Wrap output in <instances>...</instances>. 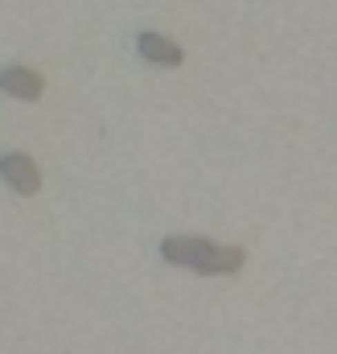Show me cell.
I'll use <instances>...</instances> for the list:
<instances>
[{
    "label": "cell",
    "mask_w": 337,
    "mask_h": 354,
    "mask_svg": "<svg viewBox=\"0 0 337 354\" xmlns=\"http://www.w3.org/2000/svg\"><path fill=\"white\" fill-rule=\"evenodd\" d=\"M161 256L173 264H193L202 272H235L243 264V248L235 243H214L206 235H165Z\"/></svg>",
    "instance_id": "1"
},
{
    "label": "cell",
    "mask_w": 337,
    "mask_h": 354,
    "mask_svg": "<svg viewBox=\"0 0 337 354\" xmlns=\"http://www.w3.org/2000/svg\"><path fill=\"white\" fill-rule=\"evenodd\" d=\"M0 177L8 181V185H17V189H37V161L29 157V153H0Z\"/></svg>",
    "instance_id": "2"
},
{
    "label": "cell",
    "mask_w": 337,
    "mask_h": 354,
    "mask_svg": "<svg viewBox=\"0 0 337 354\" xmlns=\"http://www.w3.org/2000/svg\"><path fill=\"white\" fill-rule=\"evenodd\" d=\"M136 50L144 54V58H153V62H165V66H177L181 58H185V50L165 37V33H157V29H144L140 37H136Z\"/></svg>",
    "instance_id": "3"
},
{
    "label": "cell",
    "mask_w": 337,
    "mask_h": 354,
    "mask_svg": "<svg viewBox=\"0 0 337 354\" xmlns=\"http://www.w3.org/2000/svg\"><path fill=\"white\" fill-rule=\"evenodd\" d=\"M0 91H8V95H21V99H33V95L41 91V75H37L33 66H21V62H12V66H4V71H0Z\"/></svg>",
    "instance_id": "4"
}]
</instances>
